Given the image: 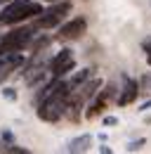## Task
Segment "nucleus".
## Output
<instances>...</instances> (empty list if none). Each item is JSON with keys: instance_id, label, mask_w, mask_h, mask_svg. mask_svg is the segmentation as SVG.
<instances>
[{"instance_id": "f257e3e1", "label": "nucleus", "mask_w": 151, "mask_h": 154, "mask_svg": "<svg viewBox=\"0 0 151 154\" xmlns=\"http://www.w3.org/2000/svg\"><path fill=\"white\" fill-rule=\"evenodd\" d=\"M69 95H71L69 83L61 81V78H57L55 88L38 102V119L45 121V123H57V121L64 116V112H66Z\"/></svg>"}, {"instance_id": "1a4fd4ad", "label": "nucleus", "mask_w": 151, "mask_h": 154, "mask_svg": "<svg viewBox=\"0 0 151 154\" xmlns=\"http://www.w3.org/2000/svg\"><path fill=\"white\" fill-rule=\"evenodd\" d=\"M125 81V85H123V90H120V95H118V107H128V104H132L135 100H137V95H139V83L135 81V78H123Z\"/></svg>"}, {"instance_id": "39448f33", "label": "nucleus", "mask_w": 151, "mask_h": 154, "mask_svg": "<svg viewBox=\"0 0 151 154\" xmlns=\"http://www.w3.org/2000/svg\"><path fill=\"white\" fill-rule=\"evenodd\" d=\"M76 66V59H73V52L69 50V48H64V50H59L55 57H52V62H50V76L52 78H64L69 71H73Z\"/></svg>"}, {"instance_id": "9b49d317", "label": "nucleus", "mask_w": 151, "mask_h": 154, "mask_svg": "<svg viewBox=\"0 0 151 154\" xmlns=\"http://www.w3.org/2000/svg\"><path fill=\"white\" fill-rule=\"evenodd\" d=\"M90 76H92V69H80V71H78V74L71 78V81H66V83H69V90H76V88H80V85H83V83H85V81H87Z\"/></svg>"}, {"instance_id": "f8f14e48", "label": "nucleus", "mask_w": 151, "mask_h": 154, "mask_svg": "<svg viewBox=\"0 0 151 154\" xmlns=\"http://www.w3.org/2000/svg\"><path fill=\"white\" fill-rule=\"evenodd\" d=\"M0 142H2L5 147H7V145H12V142H14V135L5 128V131H0Z\"/></svg>"}, {"instance_id": "4468645a", "label": "nucleus", "mask_w": 151, "mask_h": 154, "mask_svg": "<svg viewBox=\"0 0 151 154\" xmlns=\"http://www.w3.org/2000/svg\"><path fill=\"white\" fill-rule=\"evenodd\" d=\"M5 152H10V154H28V149H24V147H17V145L12 142V145H7V147H5Z\"/></svg>"}, {"instance_id": "0eeeda50", "label": "nucleus", "mask_w": 151, "mask_h": 154, "mask_svg": "<svg viewBox=\"0 0 151 154\" xmlns=\"http://www.w3.org/2000/svg\"><path fill=\"white\" fill-rule=\"evenodd\" d=\"M21 64H24V55L21 52H7V55H2L0 57V85L12 76L14 71H19Z\"/></svg>"}, {"instance_id": "6e6552de", "label": "nucleus", "mask_w": 151, "mask_h": 154, "mask_svg": "<svg viewBox=\"0 0 151 154\" xmlns=\"http://www.w3.org/2000/svg\"><path fill=\"white\" fill-rule=\"evenodd\" d=\"M85 29H87V21L83 17H76V19H71L69 24H64L59 29V38L61 40H76L85 33Z\"/></svg>"}, {"instance_id": "6ab92c4d", "label": "nucleus", "mask_w": 151, "mask_h": 154, "mask_svg": "<svg viewBox=\"0 0 151 154\" xmlns=\"http://www.w3.org/2000/svg\"><path fill=\"white\" fill-rule=\"evenodd\" d=\"M47 2H55V0H47Z\"/></svg>"}, {"instance_id": "2eb2a0df", "label": "nucleus", "mask_w": 151, "mask_h": 154, "mask_svg": "<svg viewBox=\"0 0 151 154\" xmlns=\"http://www.w3.org/2000/svg\"><path fill=\"white\" fill-rule=\"evenodd\" d=\"M2 97L5 100H17V90L14 88H2Z\"/></svg>"}, {"instance_id": "dca6fc26", "label": "nucleus", "mask_w": 151, "mask_h": 154, "mask_svg": "<svg viewBox=\"0 0 151 154\" xmlns=\"http://www.w3.org/2000/svg\"><path fill=\"white\" fill-rule=\"evenodd\" d=\"M144 142H147V140H137V142H130V145H128V152H137V149H139Z\"/></svg>"}, {"instance_id": "423d86ee", "label": "nucleus", "mask_w": 151, "mask_h": 154, "mask_svg": "<svg viewBox=\"0 0 151 154\" xmlns=\"http://www.w3.org/2000/svg\"><path fill=\"white\" fill-rule=\"evenodd\" d=\"M113 95H116V85H113V83H109L104 90H97V93L90 97V104H87L85 116H87V119H97V116L106 109V104L113 100Z\"/></svg>"}, {"instance_id": "f3484780", "label": "nucleus", "mask_w": 151, "mask_h": 154, "mask_svg": "<svg viewBox=\"0 0 151 154\" xmlns=\"http://www.w3.org/2000/svg\"><path fill=\"white\" fill-rule=\"evenodd\" d=\"M142 85H144L147 90H151V74H147V76H142Z\"/></svg>"}, {"instance_id": "a211bd4d", "label": "nucleus", "mask_w": 151, "mask_h": 154, "mask_svg": "<svg viewBox=\"0 0 151 154\" xmlns=\"http://www.w3.org/2000/svg\"><path fill=\"white\" fill-rule=\"evenodd\" d=\"M104 123H106V126H116V123H118V119H116V116H106V119H104Z\"/></svg>"}, {"instance_id": "20e7f679", "label": "nucleus", "mask_w": 151, "mask_h": 154, "mask_svg": "<svg viewBox=\"0 0 151 154\" xmlns=\"http://www.w3.org/2000/svg\"><path fill=\"white\" fill-rule=\"evenodd\" d=\"M69 12H71V2H69V0H61V2L55 0V5H50L47 10H43L36 17V24H33V26H36V29H52V26H57Z\"/></svg>"}, {"instance_id": "7ed1b4c3", "label": "nucleus", "mask_w": 151, "mask_h": 154, "mask_svg": "<svg viewBox=\"0 0 151 154\" xmlns=\"http://www.w3.org/2000/svg\"><path fill=\"white\" fill-rule=\"evenodd\" d=\"M36 31H38L36 26H21V29H14L12 33H7L5 38H0V57L7 55V52H19V50H24V48L31 43V38L38 36Z\"/></svg>"}, {"instance_id": "ddd939ff", "label": "nucleus", "mask_w": 151, "mask_h": 154, "mask_svg": "<svg viewBox=\"0 0 151 154\" xmlns=\"http://www.w3.org/2000/svg\"><path fill=\"white\" fill-rule=\"evenodd\" d=\"M142 50H144V55H147V62L151 64V36L142 40Z\"/></svg>"}, {"instance_id": "f03ea898", "label": "nucleus", "mask_w": 151, "mask_h": 154, "mask_svg": "<svg viewBox=\"0 0 151 154\" xmlns=\"http://www.w3.org/2000/svg\"><path fill=\"white\" fill-rule=\"evenodd\" d=\"M40 12H43V5H38L33 0H12V2L5 5L2 12H0V26L19 24V21H24V19L38 17Z\"/></svg>"}, {"instance_id": "9d476101", "label": "nucleus", "mask_w": 151, "mask_h": 154, "mask_svg": "<svg viewBox=\"0 0 151 154\" xmlns=\"http://www.w3.org/2000/svg\"><path fill=\"white\" fill-rule=\"evenodd\" d=\"M90 145H92V135H78V137H73V140L69 142L66 152H71V154L87 152V149H90Z\"/></svg>"}]
</instances>
